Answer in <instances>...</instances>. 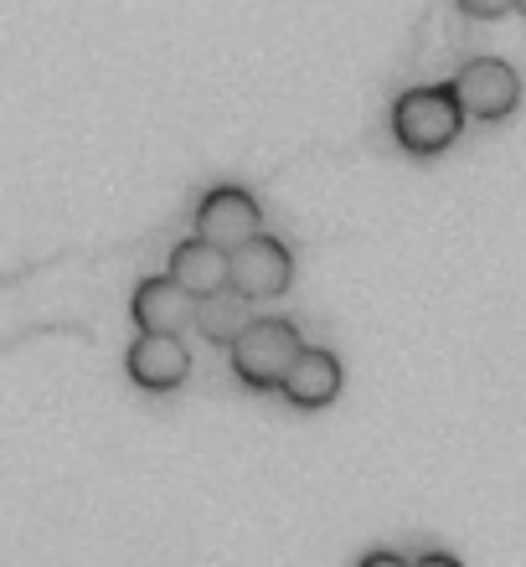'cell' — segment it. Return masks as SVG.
Listing matches in <instances>:
<instances>
[{"instance_id": "cell-4", "label": "cell", "mask_w": 526, "mask_h": 567, "mask_svg": "<svg viewBox=\"0 0 526 567\" xmlns=\"http://www.w3.org/2000/svg\"><path fill=\"white\" fill-rule=\"evenodd\" d=\"M454 93L465 114L475 120H506L516 104H522V78L506 58H470L460 73H454Z\"/></svg>"}, {"instance_id": "cell-5", "label": "cell", "mask_w": 526, "mask_h": 567, "mask_svg": "<svg viewBox=\"0 0 526 567\" xmlns=\"http://www.w3.org/2000/svg\"><path fill=\"white\" fill-rule=\"evenodd\" d=\"M196 310H202V299L186 295L171 274L140 279L135 295H130V315H135L140 336H176V330L196 326Z\"/></svg>"}, {"instance_id": "cell-10", "label": "cell", "mask_w": 526, "mask_h": 567, "mask_svg": "<svg viewBox=\"0 0 526 567\" xmlns=\"http://www.w3.org/2000/svg\"><path fill=\"white\" fill-rule=\"evenodd\" d=\"M258 315L248 310V295H238L233 284L227 289H217V295L202 299V310H196V330L207 336V341L217 346H238L243 341V330L254 326Z\"/></svg>"}, {"instance_id": "cell-9", "label": "cell", "mask_w": 526, "mask_h": 567, "mask_svg": "<svg viewBox=\"0 0 526 567\" xmlns=\"http://www.w3.org/2000/svg\"><path fill=\"white\" fill-rule=\"evenodd\" d=\"M336 392H341V357L326 346H305V357L285 382V398L295 408H326Z\"/></svg>"}, {"instance_id": "cell-8", "label": "cell", "mask_w": 526, "mask_h": 567, "mask_svg": "<svg viewBox=\"0 0 526 567\" xmlns=\"http://www.w3.org/2000/svg\"><path fill=\"white\" fill-rule=\"evenodd\" d=\"M171 279L186 289V295L207 299L217 295V289H227L233 284V254H223V248H212L207 238H186L171 248Z\"/></svg>"}, {"instance_id": "cell-13", "label": "cell", "mask_w": 526, "mask_h": 567, "mask_svg": "<svg viewBox=\"0 0 526 567\" xmlns=\"http://www.w3.org/2000/svg\"><path fill=\"white\" fill-rule=\"evenodd\" d=\"M413 567H465V563H460V557H450V553H423Z\"/></svg>"}, {"instance_id": "cell-1", "label": "cell", "mask_w": 526, "mask_h": 567, "mask_svg": "<svg viewBox=\"0 0 526 567\" xmlns=\"http://www.w3.org/2000/svg\"><path fill=\"white\" fill-rule=\"evenodd\" d=\"M465 130V104L454 83H429V89H408L392 104V135L408 155H439L450 150L454 135Z\"/></svg>"}, {"instance_id": "cell-7", "label": "cell", "mask_w": 526, "mask_h": 567, "mask_svg": "<svg viewBox=\"0 0 526 567\" xmlns=\"http://www.w3.org/2000/svg\"><path fill=\"white\" fill-rule=\"evenodd\" d=\"M124 367L145 392H171L192 372V351L181 336H135V346L124 351Z\"/></svg>"}, {"instance_id": "cell-3", "label": "cell", "mask_w": 526, "mask_h": 567, "mask_svg": "<svg viewBox=\"0 0 526 567\" xmlns=\"http://www.w3.org/2000/svg\"><path fill=\"white\" fill-rule=\"evenodd\" d=\"M258 223H264V207H258V196L243 192V186H212V192L196 202V238H207L212 248H223V254H238L243 243L264 238Z\"/></svg>"}, {"instance_id": "cell-6", "label": "cell", "mask_w": 526, "mask_h": 567, "mask_svg": "<svg viewBox=\"0 0 526 567\" xmlns=\"http://www.w3.org/2000/svg\"><path fill=\"white\" fill-rule=\"evenodd\" d=\"M289 279H295V258L279 238H254L243 243L238 254H233V289L248 299H269V295H285Z\"/></svg>"}, {"instance_id": "cell-14", "label": "cell", "mask_w": 526, "mask_h": 567, "mask_svg": "<svg viewBox=\"0 0 526 567\" xmlns=\"http://www.w3.org/2000/svg\"><path fill=\"white\" fill-rule=\"evenodd\" d=\"M522 11H526V6H522Z\"/></svg>"}, {"instance_id": "cell-12", "label": "cell", "mask_w": 526, "mask_h": 567, "mask_svg": "<svg viewBox=\"0 0 526 567\" xmlns=\"http://www.w3.org/2000/svg\"><path fill=\"white\" fill-rule=\"evenodd\" d=\"M357 567H413V563H408V557H398V553H367Z\"/></svg>"}, {"instance_id": "cell-11", "label": "cell", "mask_w": 526, "mask_h": 567, "mask_svg": "<svg viewBox=\"0 0 526 567\" xmlns=\"http://www.w3.org/2000/svg\"><path fill=\"white\" fill-rule=\"evenodd\" d=\"M460 11L465 16H506L512 6H506V0H460Z\"/></svg>"}, {"instance_id": "cell-2", "label": "cell", "mask_w": 526, "mask_h": 567, "mask_svg": "<svg viewBox=\"0 0 526 567\" xmlns=\"http://www.w3.org/2000/svg\"><path fill=\"white\" fill-rule=\"evenodd\" d=\"M305 357L300 326L295 320H279V315H258L254 326L243 330V341L233 346V372H238L243 388L254 392H285L295 361Z\"/></svg>"}]
</instances>
